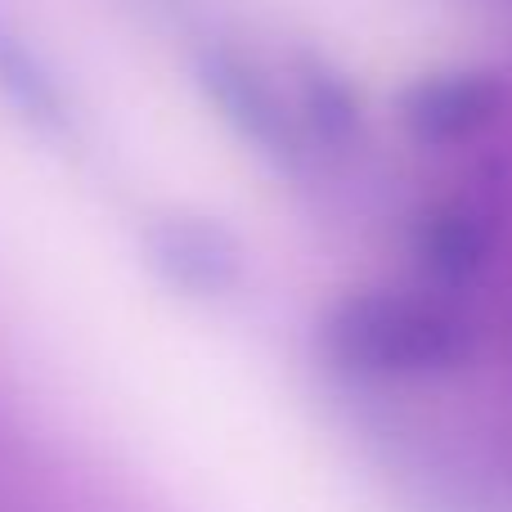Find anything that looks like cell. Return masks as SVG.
<instances>
[{"mask_svg": "<svg viewBox=\"0 0 512 512\" xmlns=\"http://www.w3.org/2000/svg\"><path fill=\"white\" fill-rule=\"evenodd\" d=\"M324 342L351 369L378 373H436L468 355V328L432 301L351 297L328 315Z\"/></svg>", "mask_w": 512, "mask_h": 512, "instance_id": "obj_1", "label": "cell"}, {"mask_svg": "<svg viewBox=\"0 0 512 512\" xmlns=\"http://www.w3.org/2000/svg\"><path fill=\"white\" fill-rule=\"evenodd\" d=\"M144 261L185 297L221 301L239 292L248 261L243 243L221 221L198 212H167L144 225Z\"/></svg>", "mask_w": 512, "mask_h": 512, "instance_id": "obj_2", "label": "cell"}, {"mask_svg": "<svg viewBox=\"0 0 512 512\" xmlns=\"http://www.w3.org/2000/svg\"><path fill=\"white\" fill-rule=\"evenodd\" d=\"M198 77H203L207 95L216 99V108H221L252 144H261V149L274 153L279 162L301 158L297 117L283 108V99L270 90V81L261 77V68H256L252 59H243L239 50H203Z\"/></svg>", "mask_w": 512, "mask_h": 512, "instance_id": "obj_3", "label": "cell"}, {"mask_svg": "<svg viewBox=\"0 0 512 512\" xmlns=\"http://www.w3.org/2000/svg\"><path fill=\"white\" fill-rule=\"evenodd\" d=\"M504 108V86L495 72H436L405 95V126L423 140H463Z\"/></svg>", "mask_w": 512, "mask_h": 512, "instance_id": "obj_4", "label": "cell"}, {"mask_svg": "<svg viewBox=\"0 0 512 512\" xmlns=\"http://www.w3.org/2000/svg\"><path fill=\"white\" fill-rule=\"evenodd\" d=\"M297 104H301V122H306L319 140L337 144L360 131L355 90L346 86L333 63H324L319 54H301L297 59Z\"/></svg>", "mask_w": 512, "mask_h": 512, "instance_id": "obj_5", "label": "cell"}, {"mask_svg": "<svg viewBox=\"0 0 512 512\" xmlns=\"http://www.w3.org/2000/svg\"><path fill=\"white\" fill-rule=\"evenodd\" d=\"M0 95L23 117H32L36 126L68 122V104H63L54 77L41 68V59H36L23 41H14L9 32H0Z\"/></svg>", "mask_w": 512, "mask_h": 512, "instance_id": "obj_6", "label": "cell"}, {"mask_svg": "<svg viewBox=\"0 0 512 512\" xmlns=\"http://www.w3.org/2000/svg\"><path fill=\"white\" fill-rule=\"evenodd\" d=\"M486 252H490L486 225L468 207H441L423 230V261L441 279H472L486 265Z\"/></svg>", "mask_w": 512, "mask_h": 512, "instance_id": "obj_7", "label": "cell"}]
</instances>
